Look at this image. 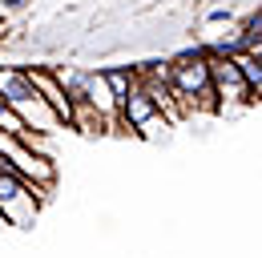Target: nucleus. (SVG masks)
<instances>
[{"label": "nucleus", "mask_w": 262, "mask_h": 258, "mask_svg": "<svg viewBox=\"0 0 262 258\" xmlns=\"http://www.w3.org/2000/svg\"><path fill=\"white\" fill-rule=\"evenodd\" d=\"M49 202V193L33 186L29 178H20L8 161L0 158V222L16 226V230H29L40 218V206Z\"/></svg>", "instance_id": "obj_1"}, {"label": "nucleus", "mask_w": 262, "mask_h": 258, "mask_svg": "<svg viewBox=\"0 0 262 258\" xmlns=\"http://www.w3.org/2000/svg\"><path fill=\"white\" fill-rule=\"evenodd\" d=\"M169 89L178 97V109H182V117H186V105L194 101L202 89H210V64H206V49L194 45V49H182V53H173L169 61Z\"/></svg>", "instance_id": "obj_2"}, {"label": "nucleus", "mask_w": 262, "mask_h": 258, "mask_svg": "<svg viewBox=\"0 0 262 258\" xmlns=\"http://www.w3.org/2000/svg\"><path fill=\"white\" fill-rule=\"evenodd\" d=\"M202 49H206V45H202ZM206 64H210V85H214V97H218V113H230V109L254 101V93L246 89V81H242V73H238L234 57L206 53Z\"/></svg>", "instance_id": "obj_3"}, {"label": "nucleus", "mask_w": 262, "mask_h": 258, "mask_svg": "<svg viewBox=\"0 0 262 258\" xmlns=\"http://www.w3.org/2000/svg\"><path fill=\"white\" fill-rule=\"evenodd\" d=\"M29 77H33V89L45 97V105L57 113V121H61V125H73V101H69V93L61 89L53 64H29Z\"/></svg>", "instance_id": "obj_4"}, {"label": "nucleus", "mask_w": 262, "mask_h": 258, "mask_svg": "<svg viewBox=\"0 0 262 258\" xmlns=\"http://www.w3.org/2000/svg\"><path fill=\"white\" fill-rule=\"evenodd\" d=\"M77 105L97 109L113 129H121V125H117V97H113V89H109V81H105V73H101V69H85V97H81Z\"/></svg>", "instance_id": "obj_5"}, {"label": "nucleus", "mask_w": 262, "mask_h": 258, "mask_svg": "<svg viewBox=\"0 0 262 258\" xmlns=\"http://www.w3.org/2000/svg\"><path fill=\"white\" fill-rule=\"evenodd\" d=\"M0 97H4L8 105H20L25 97H36L29 64H0Z\"/></svg>", "instance_id": "obj_6"}, {"label": "nucleus", "mask_w": 262, "mask_h": 258, "mask_svg": "<svg viewBox=\"0 0 262 258\" xmlns=\"http://www.w3.org/2000/svg\"><path fill=\"white\" fill-rule=\"evenodd\" d=\"M101 73H105L109 89H113V97H117V105L137 89V69H133V64H113V69H101Z\"/></svg>", "instance_id": "obj_7"}, {"label": "nucleus", "mask_w": 262, "mask_h": 258, "mask_svg": "<svg viewBox=\"0 0 262 258\" xmlns=\"http://www.w3.org/2000/svg\"><path fill=\"white\" fill-rule=\"evenodd\" d=\"M169 125H173V121H169L165 113H158V117H149L145 125L137 129V137H145V141H162L165 133H169Z\"/></svg>", "instance_id": "obj_8"}, {"label": "nucleus", "mask_w": 262, "mask_h": 258, "mask_svg": "<svg viewBox=\"0 0 262 258\" xmlns=\"http://www.w3.org/2000/svg\"><path fill=\"white\" fill-rule=\"evenodd\" d=\"M206 25H234V8H210V12H206Z\"/></svg>", "instance_id": "obj_9"}, {"label": "nucleus", "mask_w": 262, "mask_h": 258, "mask_svg": "<svg viewBox=\"0 0 262 258\" xmlns=\"http://www.w3.org/2000/svg\"><path fill=\"white\" fill-rule=\"evenodd\" d=\"M246 53H250V57H258V61H262V40H250V49H246Z\"/></svg>", "instance_id": "obj_10"}, {"label": "nucleus", "mask_w": 262, "mask_h": 258, "mask_svg": "<svg viewBox=\"0 0 262 258\" xmlns=\"http://www.w3.org/2000/svg\"><path fill=\"white\" fill-rule=\"evenodd\" d=\"M194 4H206V0H194Z\"/></svg>", "instance_id": "obj_11"}]
</instances>
